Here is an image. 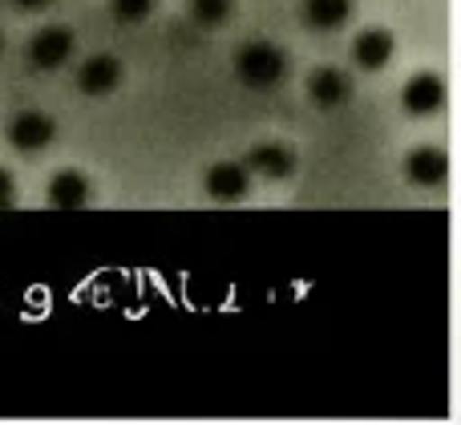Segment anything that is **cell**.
<instances>
[{"label":"cell","instance_id":"6da1fadb","mask_svg":"<svg viewBox=\"0 0 461 425\" xmlns=\"http://www.w3.org/2000/svg\"><path fill=\"white\" fill-rule=\"evenodd\" d=\"M235 73H239V81H243V86H251V89H271V86H279V81H284V73H287V53L276 45V41L255 37V41H247V45H239V53H235Z\"/></svg>","mask_w":461,"mask_h":425},{"label":"cell","instance_id":"7a4b0ae2","mask_svg":"<svg viewBox=\"0 0 461 425\" xmlns=\"http://www.w3.org/2000/svg\"><path fill=\"white\" fill-rule=\"evenodd\" d=\"M73 53H77V37L65 24H49V29L32 32L29 45H24L29 69H37V73H57L61 65H69Z\"/></svg>","mask_w":461,"mask_h":425},{"label":"cell","instance_id":"3957f363","mask_svg":"<svg viewBox=\"0 0 461 425\" xmlns=\"http://www.w3.org/2000/svg\"><path fill=\"white\" fill-rule=\"evenodd\" d=\"M203 191H207V199L219 203V207L247 203V194H251V170H247V162H215V167L203 175Z\"/></svg>","mask_w":461,"mask_h":425},{"label":"cell","instance_id":"277c9868","mask_svg":"<svg viewBox=\"0 0 461 425\" xmlns=\"http://www.w3.org/2000/svg\"><path fill=\"white\" fill-rule=\"evenodd\" d=\"M446 97H449L446 77L433 73V69L413 73V77L401 86V105H405V113H413V118H429V113H438L441 105H446Z\"/></svg>","mask_w":461,"mask_h":425},{"label":"cell","instance_id":"5b68a950","mask_svg":"<svg viewBox=\"0 0 461 425\" xmlns=\"http://www.w3.org/2000/svg\"><path fill=\"white\" fill-rule=\"evenodd\" d=\"M57 138V122L41 110H21L13 122H8V142L21 154H41L49 142Z\"/></svg>","mask_w":461,"mask_h":425},{"label":"cell","instance_id":"8992f818","mask_svg":"<svg viewBox=\"0 0 461 425\" xmlns=\"http://www.w3.org/2000/svg\"><path fill=\"white\" fill-rule=\"evenodd\" d=\"M295 150L287 142H276V138H267V142H255L251 154H247V170L259 178H267V183H284V178L295 175Z\"/></svg>","mask_w":461,"mask_h":425},{"label":"cell","instance_id":"52a82bcc","mask_svg":"<svg viewBox=\"0 0 461 425\" xmlns=\"http://www.w3.org/2000/svg\"><path fill=\"white\" fill-rule=\"evenodd\" d=\"M405 178L421 191H438L449 178V154L441 146H413L405 154Z\"/></svg>","mask_w":461,"mask_h":425},{"label":"cell","instance_id":"ba28073f","mask_svg":"<svg viewBox=\"0 0 461 425\" xmlns=\"http://www.w3.org/2000/svg\"><path fill=\"white\" fill-rule=\"evenodd\" d=\"M122 86V61L113 53H94L77 65V89L86 97H110Z\"/></svg>","mask_w":461,"mask_h":425},{"label":"cell","instance_id":"9c48e42d","mask_svg":"<svg viewBox=\"0 0 461 425\" xmlns=\"http://www.w3.org/2000/svg\"><path fill=\"white\" fill-rule=\"evenodd\" d=\"M397 57V37L389 29H365L352 37V65L365 73H381Z\"/></svg>","mask_w":461,"mask_h":425},{"label":"cell","instance_id":"30bf717a","mask_svg":"<svg viewBox=\"0 0 461 425\" xmlns=\"http://www.w3.org/2000/svg\"><path fill=\"white\" fill-rule=\"evenodd\" d=\"M308 97H312V105H316V110H340V105L352 97L348 73L336 69V65H320V69H312Z\"/></svg>","mask_w":461,"mask_h":425},{"label":"cell","instance_id":"8fae6325","mask_svg":"<svg viewBox=\"0 0 461 425\" xmlns=\"http://www.w3.org/2000/svg\"><path fill=\"white\" fill-rule=\"evenodd\" d=\"M49 207L57 211H81L89 207V194H94V186H89L86 170H57L53 178H49Z\"/></svg>","mask_w":461,"mask_h":425},{"label":"cell","instance_id":"7c38bea8","mask_svg":"<svg viewBox=\"0 0 461 425\" xmlns=\"http://www.w3.org/2000/svg\"><path fill=\"white\" fill-rule=\"evenodd\" d=\"M303 21L316 32H336L352 21V0H303Z\"/></svg>","mask_w":461,"mask_h":425},{"label":"cell","instance_id":"4fadbf2b","mask_svg":"<svg viewBox=\"0 0 461 425\" xmlns=\"http://www.w3.org/2000/svg\"><path fill=\"white\" fill-rule=\"evenodd\" d=\"M186 8H191V21L194 24H203V29H219V24L230 21L235 0H186Z\"/></svg>","mask_w":461,"mask_h":425},{"label":"cell","instance_id":"5bb4252c","mask_svg":"<svg viewBox=\"0 0 461 425\" xmlns=\"http://www.w3.org/2000/svg\"><path fill=\"white\" fill-rule=\"evenodd\" d=\"M110 13L122 24H142V21H150L154 0H110Z\"/></svg>","mask_w":461,"mask_h":425},{"label":"cell","instance_id":"9a60e30c","mask_svg":"<svg viewBox=\"0 0 461 425\" xmlns=\"http://www.w3.org/2000/svg\"><path fill=\"white\" fill-rule=\"evenodd\" d=\"M8 207H16V178L0 167V211H8Z\"/></svg>","mask_w":461,"mask_h":425},{"label":"cell","instance_id":"2e32d148","mask_svg":"<svg viewBox=\"0 0 461 425\" xmlns=\"http://www.w3.org/2000/svg\"><path fill=\"white\" fill-rule=\"evenodd\" d=\"M57 0H13L16 13H45V8H53Z\"/></svg>","mask_w":461,"mask_h":425},{"label":"cell","instance_id":"e0dca14e","mask_svg":"<svg viewBox=\"0 0 461 425\" xmlns=\"http://www.w3.org/2000/svg\"><path fill=\"white\" fill-rule=\"evenodd\" d=\"M0 49H5V32H0Z\"/></svg>","mask_w":461,"mask_h":425}]
</instances>
